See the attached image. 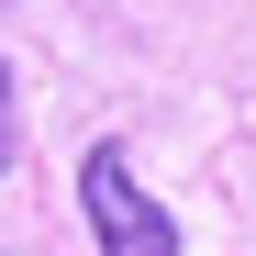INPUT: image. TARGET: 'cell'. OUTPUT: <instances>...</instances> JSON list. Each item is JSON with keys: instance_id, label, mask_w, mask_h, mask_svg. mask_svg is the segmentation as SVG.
<instances>
[{"instance_id": "1", "label": "cell", "mask_w": 256, "mask_h": 256, "mask_svg": "<svg viewBox=\"0 0 256 256\" xmlns=\"http://www.w3.org/2000/svg\"><path fill=\"white\" fill-rule=\"evenodd\" d=\"M78 212H90L100 256H178V223L156 212V190L134 178L122 145H90V156H78Z\"/></svg>"}, {"instance_id": "2", "label": "cell", "mask_w": 256, "mask_h": 256, "mask_svg": "<svg viewBox=\"0 0 256 256\" xmlns=\"http://www.w3.org/2000/svg\"><path fill=\"white\" fill-rule=\"evenodd\" d=\"M12 156H22V112H12V56H0V178H12Z\"/></svg>"}]
</instances>
